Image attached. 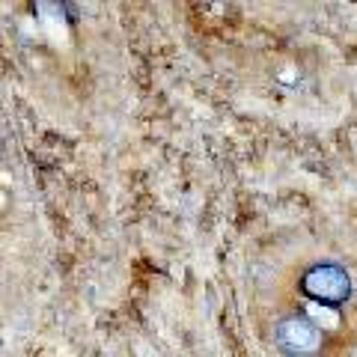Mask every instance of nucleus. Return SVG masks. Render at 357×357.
<instances>
[{
	"label": "nucleus",
	"instance_id": "f03ea898",
	"mask_svg": "<svg viewBox=\"0 0 357 357\" xmlns=\"http://www.w3.org/2000/svg\"><path fill=\"white\" fill-rule=\"evenodd\" d=\"M325 342V331L301 312H289L274 325V345L286 357H319Z\"/></svg>",
	"mask_w": 357,
	"mask_h": 357
},
{
	"label": "nucleus",
	"instance_id": "f257e3e1",
	"mask_svg": "<svg viewBox=\"0 0 357 357\" xmlns=\"http://www.w3.org/2000/svg\"><path fill=\"white\" fill-rule=\"evenodd\" d=\"M301 295L328 310H342L354 295L349 268L340 262H312L298 280Z\"/></svg>",
	"mask_w": 357,
	"mask_h": 357
}]
</instances>
